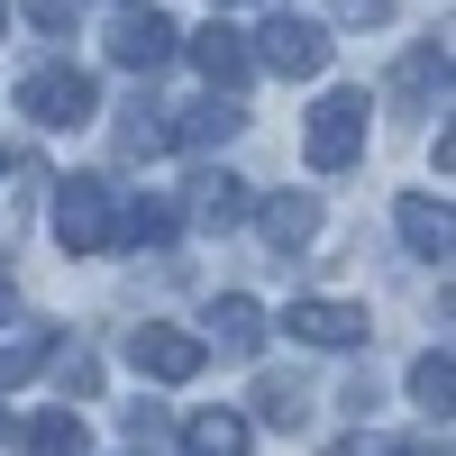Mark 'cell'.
<instances>
[{
	"instance_id": "cell-1",
	"label": "cell",
	"mask_w": 456,
	"mask_h": 456,
	"mask_svg": "<svg viewBox=\"0 0 456 456\" xmlns=\"http://www.w3.org/2000/svg\"><path fill=\"white\" fill-rule=\"evenodd\" d=\"M356 156H365V92L338 83V92L311 101V119H301V165L311 174H347Z\"/></svg>"
},
{
	"instance_id": "cell-2",
	"label": "cell",
	"mask_w": 456,
	"mask_h": 456,
	"mask_svg": "<svg viewBox=\"0 0 456 456\" xmlns=\"http://www.w3.org/2000/svg\"><path fill=\"white\" fill-rule=\"evenodd\" d=\"M110 228H119L110 183L101 174H64L55 183V238H64V256H110Z\"/></svg>"
},
{
	"instance_id": "cell-3",
	"label": "cell",
	"mask_w": 456,
	"mask_h": 456,
	"mask_svg": "<svg viewBox=\"0 0 456 456\" xmlns=\"http://www.w3.org/2000/svg\"><path fill=\"white\" fill-rule=\"evenodd\" d=\"M19 110L37 128H83V119H101V83L83 64H37L28 83H19Z\"/></svg>"
},
{
	"instance_id": "cell-4",
	"label": "cell",
	"mask_w": 456,
	"mask_h": 456,
	"mask_svg": "<svg viewBox=\"0 0 456 456\" xmlns=\"http://www.w3.org/2000/svg\"><path fill=\"white\" fill-rule=\"evenodd\" d=\"M256 64H274V73H292V83H311V73H329V28L320 19H265L256 28V46H247Z\"/></svg>"
},
{
	"instance_id": "cell-5",
	"label": "cell",
	"mask_w": 456,
	"mask_h": 456,
	"mask_svg": "<svg viewBox=\"0 0 456 456\" xmlns=\"http://www.w3.org/2000/svg\"><path fill=\"white\" fill-rule=\"evenodd\" d=\"M128 365L146 374V384H192L210 356H201L192 329H156V320H146V329H128Z\"/></svg>"
},
{
	"instance_id": "cell-6",
	"label": "cell",
	"mask_w": 456,
	"mask_h": 456,
	"mask_svg": "<svg viewBox=\"0 0 456 456\" xmlns=\"http://www.w3.org/2000/svg\"><path fill=\"white\" fill-rule=\"evenodd\" d=\"M283 329L301 338V347H365V338H374V320L356 311V301H292V311H283Z\"/></svg>"
},
{
	"instance_id": "cell-7",
	"label": "cell",
	"mask_w": 456,
	"mask_h": 456,
	"mask_svg": "<svg viewBox=\"0 0 456 456\" xmlns=\"http://www.w3.org/2000/svg\"><path fill=\"white\" fill-rule=\"evenodd\" d=\"M174 37H183V28L156 10V0H146V10H128L119 28H110V64H128V73H156V64L174 55Z\"/></svg>"
},
{
	"instance_id": "cell-8",
	"label": "cell",
	"mask_w": 456,
	"mask_h": 456,
	"mask_svg": "<svg viewBox=\"0 0 456 456\" xmlns=\"http://www.w3.org/2000/svg\"><path fill=\"white\" fill-rule=\"evenodd\" d=\"M256 347H265V311H256L247 292H219V301H210V338H201V356H228V365H247Z\"/></svg>"
},
{
	"instance_id": "cell-9",
	"label": "cell",
	"mask_w": 456,
	"mask_h": 456,
	"mask_svg": "<svg viewBox=\"0 0 456 456\" xmlns=\"http://www.w3.org/2000/svg\"><path fill=\"white\" fill-rule=\"evenodd\" d=\"M192 64H201V83H210V92H238L247 73H256V55H247V28H228V19L192 28Z\"/></svg>"
},
{
	"instance_id": "cell-10",
	"label": "cell",
	"mask_w": 456,
	"mask_h": 456,
	"mask_svg": "<svg viewBox=\"0 0 456 456\" xmlns=\"http://www.w3.org/2000/svg\"><path fill=\"white\" fill-rule=\"evenodd\" d=\"M256 228H265L274 256H301V247L320 238V201L311 192H274V201H256Z\"/></svg>"
},
{
	"instance_id": "cell-11",
	"label": "cell",
	"mask_w": 456,
	"mask_h": 456,
	"mask_svg": "<svg viewBox=\"0 0 456 456\" xmlns=\"http://www.w3.org/2000/svg\"><path fill=\"white\" fill-rule=\"evenodd\" d=\"M393 228L411 238V256H429V265H447V247H456L447 201H429V192H402V201H393Z\"/></svg>"
},
{
	"instance_id": "cell-12",
	"label": "cell",
	"mask_w": 456,
	"mask_h": 456,
	"mask_svg": "<svg viewBox=\"0 0 456 456\" xmlns=\"http://www.w3.org/2000/svg\"><path fill=\"white\" fill-rule=\"evenodd\" d=\"M238 128H247V110H238V92H210L201 110H183V119H174V146H228Z\"/></svg>"
},
{
	"instance_id": "cell-13",
	"label": "cell",
	"mask_w": 456,
	"mask_h": 456,
	"mask_svg": "<svg viewBox=\"0 0 456 456\" xmlns=\"http://www.w3.org/2000/svg\"><path fill=\"white\" fill-rule=\"evenodd\" d=\"M192 210H201L210 228H238V219H247L256 201H247V183H238V174H228V165H210V174L192 183Z\"/></svg>"
},
{
	"instance_id": "cell-14",
	"label": "cell",
	"mask_w": 456,
	"mask_h": 456,
	"mask_svg": "<svg viewBox=\"0 0 456 456\" xmlns=\"http://www.w3.org/2000/svg\"><path fill=\"white\" fill-rule=\"evenodd\" d=\"M183 447L192 456H247V420L238 411H192V420H183Z\"/></svg>"
},
{
	"instance_id": "cell-15",
	"label": "cell",
	"mask_w": 456,
	"mask_h": 456,
	"mask_svg": "<svg viewBox=\"0 0 456 456\" xmlns=\"http://www.w3.org/2000/svg\"><path fill=\"white\" fill-rule=\"evenodd\" d=\"M256 411H265V429H301V420H311V384H301V374H265Z\"/></svg>"
},
{
	"instance_id": "cell-16",
	"label": "cell",
	"mask_w": 456,
	"mask_h": 456,
	"mask_svg": "<svg viewBox=\"0 0 456 456\" xmlns=\"http://www.w3.org/2000/svg\"><path fill=\"white\" fill-rule=\"evenodd\" d=\"M28 456H92L83 411H46V420H28Z\"/></svg>"
},
{
	"instance_id": "cell-17",
	"label": "cell",
	"mask_w": 456,
	"mask_h": 456,
	"mask_svg": "<svg viewBox=\"0 0 456 456\" xmlns=\"http://www.w3.org/2000/svg\"><path fill=\"white\" fill-rule=\"evenodd\" d=\"M447 393H456V365H447V347L411 356V402H420L429 420H447Z\"/></svg>"
},
{
	"instance_id": "cell-18",
	"label": "cell",
	"mask_w": 456,
	"mask_h": 456,
	"mask_svg": "<svg viewBox=\"0 0 456 456\" xmlns=\"http://www.w3.org/2000/svg\"><path fill=\"white\" fill-rule=\"evenodd\" d=\"M393 92H402V101L447 92V46H411V55H402V73H393Z\"/></svg>"
},
{
	"instance_id": "cell-19",
	"label": "cell",
	"mask_w": 456,
	"mask_h": 456,
	"mask_svg": "<svg viewBox=\"0 0 456 456\" xmlns=\"http://www.w3.org/2000/svg\"><path fill=\"white\" fill-rule=\"evenodd\" d=\"M119 238H128V247H165V238H174V210H165V201H128L119 228H110V247H119Z\"/></svg>"
},
{
	"instance_id": "cell-20",
	"label": "cell",
	"mask_w": 456,
	"mask_h": 456,
	"mask_svg": "<svg viewBox=\"0 0 456 456\" xmlns=\"http://www.w3.org/2000/svg\"><path fill=\"white\" fill-rule=\"evenodd\" d=\"M46 356H55V329H28V338H10V347H0V393H10V384H28V374L46 365Z\"/></svg>"
},
{
	"instance_id": "cell-21",
	"label": "cell",
	"mask_w": 456,
	"mask_h": 456,
	"mask_svg": "<svg viewBox=\"0 0 456 456\" xmlns=\"http://www.w3.org/2000/svg\"><path fill=\"white\" fill-rule=\"evenodd\" d=\"M156 101H137V119H119V146L128 156H156V146H174V119H146Z\"/></svg>"
},
{
	"instance_id": "cell-22",
	"label": "cell",
	"mask_w": 456,
	"mask_h": 456,
	"mask_svg": "<svg viewBox=\"0 0 456 456\" xmlns=\"http://www.w3.org/2000/svg\"><path fill=\"white\" fill-rule=\"evenodd\" d=\"M329 10L347 19V28H384V19H393V0H329Z\"/></svg>"
},
{
	"instance_id": "cell-23",
	"label": "cell",
	"mask_w": 456,
	"mask_h": 456,
	"mask_svg": "<svg viewBox=\"0 0 456 456\" xmlns=\"http://www.w3.org/2000/svg\"><path fill=\"white\" fill-rule=\"evenodd\" d=\"M19 10L46 28V37H64V28H73V0H19Z\"/></svg>"
},
{
	"instance_id": "cell-24",
	"label": "cell",
	"mask_w": 456,
	"mask_h": 456,
	"mask_svg": "<svg viewBox=\"0 0 456 456\" xmlns=\"http://www.w3.org/2000/svg\"><path fill=\"white\" fill-rule=\"evenodd\" d=\"M156 429H165V411H156V402H128V438L146 447V438H156Z\"/></svg>"
},
{
	"instance_id": "cell-25",
	"label": "cell",
	"mask_w": 456,
	"mask_h": 456,
	"mask_svg": "<svg viewBox=\"0 0 456 456\" xmlns=\"http://www.w3.org/2000/svg\"><path fill=\"white\" fill-rule=\"evenodd\" d=\"M374 456H447V447H429V438H411V447H374Z\"/></svg>"
},
{
	"instance_id": "cell-26",
	"label": "cell",
	"mask_w": 456,
	"mask_h": 456,
	"mask_svg": "<svg viewBox=\"0 0 456 456\" xmlns=\"http://www.w3.org/2000/svg\"><path fill=\"white\" fill-rule=\"evenodd\" d=\"M10 311H19V283H10V274H0V320H10Z\"/></svg>"
},
{
	"instance_id": "cell-27",
	"label": "cell",
	"mask_w": 456,
	"mask_h": 456,
	"mask_svg": "<svg viewBox=\"0 0 456 456\" xmlns=\"http://www.w3.org/2000/svg\"><path fill=\"white\" fill-rule=\"evenodd\" d=\"M0 28H10V0H0Z\"/></svg>"
},
{
	"instance_id": "cell-28",
	"label": "cell",
	"mask_w": 456,
	"mask_h": 456,
	"mask_svg": "<svg viewBox=\"0 0 456 456\" xmlns=\"http://www.w3.org/2000/svg\"><path fill=\"white\" fill-rule=\"evenodd\" d=\"M210 10H228V0H210Z\"/></svg>"
}]
</instances>
